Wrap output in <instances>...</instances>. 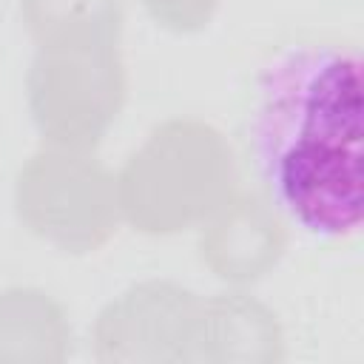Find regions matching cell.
<instances>
[{
  "mask_svg": "<svg viewBox=\"0 0 364 364\" xmlns=\"http://www.w3.org/2000/svg\"><path fill=\"white\" fill-rule=\"evenodd\" d=\"M361 63L321 46H284L259 74L250 154L267 202L318 239L361 225Z\"/></svg>",
  "mask_w": 364,
  "mask_h": 364,
  "instance_id": "obj_1",
  "label": "cell"
},
{
  "mask_svg": "<svg viewBox=\"0 0 364 364\" xmlns=\"http://www.w3.org/2000/svg\"><path fill=\"white\" fill-rule=\"evenodd\" d=\"M117 191L134 230L179 233L210 219L236 193L233 151L208 122L168 119L128 156Z\"/></svg>",
  "mask_w": 364,
  "mask_h": 364,
  "instance_id": "obj_2",
  "label": "cell"
},
{
  "mask_svg": "<svg viewBox=\"0 0 364 364\" xmlns=\"http://www.w3.org/2000/svg\"><path fill=\"white\" fill-rule=\"evenodd\" d=\"M20 222L65 253L102 247L122 222L117 176L80 148L43 145L17 173Z\"/></svg>",
  "mask_w": 364,
  "mask_h": 364,
  "instance_id": "obj_3",
  "label": "cell"
},
{
  "mask_svg": "<svg viewBox=\"0 0 364 364\" xmlns=\"http://www.w3.org/2000/svg\"><path fill=\"white\" fill-rule=\"evenodd\" d=\"M28 111L48 145L91 151L119 117L128 74L119 46H37L26 74Z\"/></svg>",
  "mask_w": 364,
  "mask_h": 364,
  "instance_id": "obj_4",
  "label": "cell"
},
{
  "mask_svg": "<svg viewBox=\"0 0 364 364\" xmlns=\"http://www.w3.org/2000/svg\"><path fill=\"white\" fill-rule=\"evenodd\" d=\"M202 299L171 282H145L114 299L97 318L102 361H193Z\"/></svg>",
  "mask_w": 364,
  "mask_h": 364,
  "instance_id": "obj_5",
  "label": "cell"
},
{
  "mask_svg": "<svg viewBox=\"0 0 364 364\" xmlns=\"http://www.w3.org/2000/svg\"><path fill=\"white\" fill-rule=\"evenodd\" d=\"M287 233L279 210L259 196H230L202 228V262L225 282H253L284 253Z\"/></svg>",
  "mask_w": 364,
  "mask_h": 364,
  "instance_id": "obj_6",
  "label": "cell"
},
{
  "mask_svg": "<svg viewBox=\"0 0 364 364\" xmlns=\"http://www.w3.org/2000/svg\"><path fill=\"white\" fill-rule=\"evenodd\" d=\"M282 333L267 307L247 296L202 299V316L193 344V361L208 358H279Z\"/></svg>",
  "mask_w": 364,
  "mask_h": 364,
  "instance_id": "obj_7",
  "label": "cell"
},
{
  "mask_svg": "<svg viewBox=\"0 0 364 364\" xmlns=\"http://www.w3.org/2000/svg\"><path fill=\"white\" fill-rule=\"evenodd\" d=\"M68 344V321L46 293L31 287L0 293V358L63 361Z\"/></svg>",
  "mask_w": 364,
  "mask_h": 364,
  "instance_id": "obj_8",
  "label": "cell"
},
{
  "mask_svg": "<svg viewBox=\"0 0 364 364\" xmlns=\"http://www.w3.org/2000/svg\"><path fill=\"white\" fill-rule=\"evenodd\" d=\"M20 17L34 46H119L122 37V9L117 0H20Z\"/></svg>",
  "mask_w": 364,
  "mask_h": 364,
  "instance_id": "obj_9",
  "label": "cell"
},
{
  "mask_svg": "<svg viewBox=\"0 0 364 364\" xmlns=\"http://www.w3.org/2000/svg\"><path fill=\"white\" fill-rule=\"evenodd\" d=\"M142 3L162 28L179 34L205 28L219 6V0H142Z\"/></svg>",
  "mask_w": 364,
  "mask_h": 364,
  "instance_id": "obj_10",
  "label": "cell"
}]
</instances>
